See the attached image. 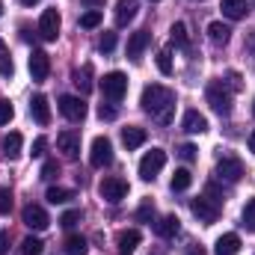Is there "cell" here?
<instances>
[{
	"label": "cell",
	"mask_w": 255,
	"mask_h": 255,
	"mask_svg": "<svg viewBox=\"0 0 255 255\" xmlns=\"http://www.w3.org/2000/svg\"><path fill=\"white\" fill-rule=\"evenodd\" d=\"M151 255H166V253H163V250H157V253H151Z\"/></svg>",
	"instance_id": "obj_51"
},
{
	"label": "cell",
	"mask_w": 255,
	"mask_h": 255,
	"mask_svg": "<svg viewBox=\"0 0 255 255\" xmlns=\"http://www.w3.org/2000/svg\"><path fill=\"white\" fill-rule=\"evenodd\" d=\"M57 148L63 151L68 160H77V154H80V136H77L74 130H63V133L57 136Z\"/></svg>",
	"instance_id": "obj_14"
},
{
	"label": "cell",
	"mask_w": 255,
	"mask_h": 255,
	"mask_svg": "<svg viewBox=\"0 0 255 255\" xmlns=\"http://www.w3.org/2000/svg\"><path fill=\"white\" fill-rule=\"evenodd\" d=\"M193 184V175H190V169H175V175H172V181H169V187H172V193H181V190H187Z\"/></svg>",
	"instance_id": "obj_28"
},
{
	"label": "cell",
	"mask_w": 255,
	"mask_h": 255,
	"mask_svg": "<svg viewBox=\"0 0 255 255\" xmlns=\"http://www.w3.org/2000/svg\"><path fill=\"white\" fill-rule=\"evenodd\" d=\"M247 48H250V51L255 54V33H250V42H247Z\"/></svg>",
	"instance_id": "obj_48"
},
{
	"label": "cell",
	"mask_w": 255,
	"mask_h": 255,
	"mask_svg": "<svg viewBox=\"0 0 255 255\" xmlns=\"http://www.w3.org/2000/svg\"><path fill=\"white\" fill-rule=\"evenodd\" d=\"M139 104H142L145 113H151V119H157L160 125H169L172 107H175V95H172V89H166V86H160V83H151V86L142 89Z\"/></svg>",
	"instance_id": "obj_1"
},
{
	"label": "cell",
	"mask_w": 255,
	"mask_h": 255,
	"mask_svg": "<svg viewBox=\"0 0 255 255\" xmlns=\"http://www.w3.org/2000/svg\"><path fill=\"white\" fill-rule=\"evenodd\" d=\"M45 148H48V139H45V136H39V139L33 142V151H30V154H33V157H42V154H45Z\"/></svg>",
	"instance_id": "obj_43"
},
{
	"label": "cell",
	"mask_w": 255,
	"mask_h": 255,
	"mask_svg": "<svg viewBox=\"0 0 255 255\" xmlns=\"http://www.w3.org/2000/svg\"><path fill=\"white\" fill-rule=\"evenodd\" d=\"M45 199H48L51 205H65V202H71V199H74V190H68V187H51Z\"/></svg>",
	"instance_id": "obj_29"
},
{
	"label": "cell",
	"mask_w": 255,
	"mask_h": 255,
	"mask_svg": "<svg viewBox=\"0 0 255 255\" xmlns=\"http://www.w3.org/2000/svg\"><path fill=\"white\" fill-rule=\"evenodd\" d=\"M154 3H157V0H154Z\"/></svg>",
	"instance_id": "obj_54"
},
{
	"label": "cell",
	"mask_w": 255,
	"mask_h": 255,
	"mask_svg": "<svg viewBox=\"0 0 255 255\" xmlns=\"http://www.w3.org/2000/svg\"><path fill=\"white\" fill-rule=\"evenodd\" d=\"M181 128H184L187 133H205V130H208V119H205L199 110H187L184 119H181Z\"/></svg>",
	"instance_id": "obj_19"
},
{
	"label": "cell",
	"mask_w": 255,
	"mask_h": 255,
	"mask_svg": "<svg viewBox=\"0 0 255 255\" xmlns=\"http://www.w3.org/2000/svg\"><path fill=\"white\" fill-rule=\"evenodd\" d=\"M42 250H45V244L39 238H24L21 241V255H42Z\"/></svg>",
	"instance_id": "obj_31"
},
{
	"label": "cell",
	"mask_w": 255,
	"mask_h": 255,
	"mask_svg": "<svg viewBox=\"0 0 255 255\" xmlns=\"http://www.w3.org/2000/svg\"><path fill=\"white\" fill-rule=\"evenodd\" d=\"M30 116H33L39 125H48V122H51V107H48V98H45V95H33V101H30Z\"/></svg>",
	"instance_id": "obj_17"
},
{
	"label": "cell",
	"mask_w": 255,
	"mask_h": 255,
	"mask_svg": "<svg viewBox=\"0 0 255 255\" xmlns=\"http://www.w3.org/2000/svg\"><path fill=\"white\" fill-rule=\"evenodd\" d=\"M169 39H172V45L175 48H190V36H187V24H172V30H169Z\"/></svg>",
	"instance_id": "obj_27"
},
{
	"label": "cell",
	"mask_w": 255,
	"mask_h": 255,
	"mask_svg": "<svg viewBox=\"0 0 255 255\" xmlns=\"http://www.w3.org/2000/svg\"><path fill=\"white\" fill-rule=\"evenodd\" d=\"M178 157H181V160H187V163H190V160H196V145L184 142V145L178 148Z\"/></svg>",
	"instance_id": "obj_42"
},
{
	"label": "cell",
	"mask_w": 255,
	"mask_h": 255,
	"mask_svg": "<svg viewBox=\"0 0 255 255\" xmlns=\"http://www.w3.org/2000/svg\"><path fill=\"white\" fill-rule=\"evenodd\" d=\"M12 211V190L9 187H0V214L6 217Z\"/></svg>",
	"instance_id": "obj_38"
},
{
	"label": "cell",
	"mask_w": 255,
	"mask_h": 255,
	"mask_svg": "<svg viewBox=\"0 0 255 255\" xmlns=\"http://www.w3.org/2000/svg\"><path fill=\"white\" fill-rule=\"evenodd\" d=\"M244 226H247L250 232H255V199H250L247 208H244Z\"/></svg>",
	"instance_id": "obj_35"
},
{
	"label": "cell",
	"mask_w": 255,
	"mask_h": 255,
	"mask_svg": "<svg viewBox=\"0 0 255 255\" xmlns=\"http://www.w3.org/2000/svg\"><path fill=\"white\" fill-rule=\"evenodd\" d=\"M77 223H80V211H65L63 217H60V226L63 229H74Z\"/></svg>",
	"instance_id": "obj_39"
},
{
	"label": "cell",
	"mask_w": 255,
	"mask_h": 255,
	"mask_svg": "<svg viewBox=\"0 0 255 255\" xmlns=\"http://www.w3.org/2000/svg\"><path fill=\"white\" fill-rule=\"evenodd\" d=\"M0 77H12V60H9L6 42H0Z\"/></svg>",
	"instance_id": "obj_32"
},
{
	"label": "cell",
	"mask_w": 255,
	"mask_h": 255,
	"mask_svg": "<svg viewBox=\"0 0 255 255\" xmlns=\"http://www.w3.org/2000/svg\"><path fill=\"white\" fill-rule=\"evenodd\" d=\"M190 211H193V217H196L199 223H205V226H211V223H217V220H220V205H217L214 199H208V196L193 199Z\"/></svg>",
	"instance_id": "obj_6"
},
{
	"label": "cell",
	"mask_w": 255,
	"mask_h": 255,
	"mask_svg": "<svg viewBox=\"0 0 255 255\" xmlns=\"http://www.w3.org/2000/svg\"><path fill=\"white\" fill-rule=\"evenodd\" d=\"M98 116H101L104 122H113V119L119 116V110H116L113 104H101V107H98Z\"/></svg>",
	"instance_id": "obj_40"
},
{
	"label": "cell",
	"mask_w": 255,
	"mask_h": 255,
	"mask_svg": "<svg viewBox=\"0 0 255 255\" xmlns=\"http://www.w3.org/2000/svg\"><path fill=\"white\" fill-rule=\"evenodd\" d=\"M89 163L95 169H104L113 163V142L107 136H95L92 139V151H89Z\"/></svg>",
	"instance_id": "obj_7"
},
{
	"label": "cell",
	"mask_w": 255,
	"mask_h": 255,
	"mask_svg": "<svg viewBox=\"0 0 255 255\" xmlns=\"http://www.w3.org/2000/svg\"><path fill=\"white\" fill-rule=\"evenodd\" d=\"M139 241H142L139 229H122V232H119V238H116L119 255H133V250L139 247Z\"/></svg>",
	"instance_id": "obj_15"
},
{
	"label": "cell",
	"mask_w": 255,
	"mask_h": 255,
	"mask_svg": "<svg viewBox=\"0 0 255 255\" xmlns=\"http://www.w3.org/2000/svg\"><path fill=\"white\" fill-rule=\"evenodd\" d=\"M214 253H217V255H238V253H241V235L229 232V235L217 238V244H214Z\"/></svg>",
	"instance_id": "obj_16"
},
{
	"label": "cell",
	"mask_w": 255,
	"mask_h": 255,
	"mask_svg": "<svg viewBox=\"0 0 255 255\" xmlns=\"http://www.w3.org/2000/svg\"><path fill=\"white\" fill-rule=\"evenodd\" d=\"M101 18H104L101 9H89V12L80 15V27H83V30H95V27L101 24Z\"/></svg>",
	"instance_id": "obj_30"
},
{
	"label": "cell",
	"mask_w": 255,
	"mask_h": 255,
	"mask_svg": "<svg viewBox=\"0 0 255 255\" xmlns=\"http://www.w3.org/2000/svg\"><path fill=\"white\" fill-rule=\"evenodd\" d=\"M60 113H63L68 122H83L86 119V104L77 95H63L60 98Z\"/></svg>",
	"instance_id": "obj_11"
},
{
	"label": "cell",
	"mask_w": 255,
	"mask_h": 255,
	"mask_svg": "<svg viewBox=\"0 0 255 255\" xmlns=\"http://www.w3.org/2000/svg\"><path fill=\"white\" fill-rule=\"evenodd\" d=\"M220 9H223V15H226V18L241 21V18H247L250 3H247V0H220Z\"/></svg>",
	"instance_id": "obj_20"
},
{
	"label": "cell",
	"mask_w": 255,
	"mask_h": 255,
	"mask_svg": "<svg viewBox=\"0 0 255 255\" xmlns=\"http://www.w3.org/2000/svg\"><path fill=\"white\" fill-rule=\"evenodd\" d=\"M247 145H250V151H253V154H255V130H253V133H250V139H247Z\"/></svg>",
	"instance_id": "obj_47"
},
{
	"label": "cell",
	"mask_w": 255,
	"mask_h": 255,
	"mask_svg": "<svg viewBox=\"0 0 255 255\" xmlns=\"http://www.w3.org/2000/svg\"><path fill=\"white\" fill-rule=\"evenodd\" d=\"M98 196H101L104 202H110V205H119L128 196V184L122 178H116V175H107V178L98 184Z\"/></svg>",
	"instance_id": "obj_8"
},
{
	"label": "cell",
	"mask_w": 255,
	"mask_h": 255,
	"mask_svg": "<svg viewBox=\"0 0 255 255\" xmlns=\"http://www.w3.org/2000/svg\"><path fill=\"white\" fill-rule=\"evenodd\" d=\"M21 220H24V226H27V229H33V232H45V229L51 226L48 211H45L42 205H27V208H24V214H21Z\"/></svg>",
	"instance_id": "obj_10"
},
{
	"label": "cell",
	"mask_w": 255,
	"mask_h": 255,
	"mask_svg": "<svg viewBox=\"0 0 255 255\" xmlns=\"http://www.w3.org/2000/svg\"><path fill=\"white\" fill-rule=\"evenodd\" d=\"M63 253H65V255H86V253H89V244H86V238H80V235H71V238H65Z\"/></svg>",
	"instance_id": "obj_26"
},
{
	"label": "cell",
	"mask_w": 255,
	"mask_h": 255,
	"mask_svg": "<svg viewBox=\"0 0 255 255\" xmlns=\"http://www.w3.org/2000/svg\"><path fill=\"white\" fill-rule=\"evenodd\" d=\"M151 217H154V205H151V202H145V205L136 211V220H151Z\"/></svg>",
	"instance_id": "obj_44"
},
{
	"label": "cell",
	"mask_w": 255,
	"mask_h": 255,
	"mask_svg": "<svg viewBox=\"0 0 255 255\" xmlns=\"http://www.w3.org/2000/svg\"><path fill=\"white\" fill-rule=\"evenodd\" d=\"M208 39H211L214 45H226V42L232 39V27L223 24V21H211V24H208Z\"/></svg>",
	"instance_id": "obj_22"
},
{
	"label": "cell",
	"mask_w": 255,
	"mask_h": 255,
	"mask_svg": "<svg viewBox=\"0 0 255 255\" xmlns=\"http://www.w3.org/2000/svg\"><path fill=\"white\" fill-rule=\"evenodd\" d=\"M12 116H15V110H12V104L3 98V101H0V125H9Z\"/></svg>",
	"instance_id": "obj_41"
},
{
	"label": "cell",
	"mask_w": 255,
	"mask_h": 255,
	"mask_svg": "<svg viewBox=\"0 0 255 255\" xmlns=\"http://www.w3.org/2000/svg\"><path fill=\"white\" fill-rule=\"evenodd\" d=\"M113 48H116V33L104 30V33H101V39H98V51H101V54H110Z\"/></svg>",
	"instance_id": "obj_33"
},
{
	"label": "cell",
	"mask_w": 255,
	"mask_h": 255,
	"mask_svg": "<svg viewBox=\"0 0 255 255\" xmlns=\"http://www.w3.org/2000/svg\"><path fill=\"white\" fill-rule=\"evenodd\" d=\"M21 3H24V6H33V3H39V0H21Z\"/></svg>",
	"instance_id": "obj_50"
},
{
	"label": "cell",
	"mask_w": 255,
	"mask_h": 255,
	"mask_svg": "<svg viewBox=\"0 0 255 255\" xmlns=\"http://www.w3.org/2000/svg\"><path fill=\"white\" fill-rule=\"evenodd\" d=\"M60 175V163L57 160H45V166H42V178L45 181H54Z\"/></svg>",
	"instance_id": "obj_37"
},
{
	"label": "cell",
	"mask_w": 255,
	"mask_h": 255,
	"mask_svg": "<svg viewBox=\"0 0 255 255\" xmlns=\"http://www.w3.org/2000/svg\"><path fill=\"white\" fill-rule=\"evenodd\" d=\"M74 86H77L83 95H86V92H92V86H95V83H92V65H89V63L74 71Z\"/></svg>",
	"instance_id": "obj_25"
},
{
	"label": "cell",
	"mask_w": 255,
	"mask_h": 255,
	"mask_svg": "<svg viewBox=\"0 0 255 255\" xmlns=\"http://www.w3.org/2000/svg\"><path fill=\"white\" fill-rule=\"evenodd\" d=\"M187 255H205V250H202V247H190V253Z\"/></svg>",
	"instance_id": "obj_49"
},
{
	"label": "cell",
	"mask_w": 255,
	"mask_h": 255,
	"mask_svg": "<svg viewBox=\"0 0 255 255\" xmlns=\"http://www.w3.org/2000/svg\"><path fill=\"white\" fill-rule=\"evenodd\" d=\"M21 148H24V136H21L18 130L6 133V139H3V154H6L9 160H15V157H21Z\"/></svg>",
	"instance_id": "obj_23"
},
{
	"label": "cell",
	"mask_w": 255,
	"mask_h": 255,
	"mask_svg": "<svg viewBox=\"0 0 255 255\" xmlns=\"http://www.w3.org/2000/svg\"><path fill=\"white\" fill-rule=\"evenodd\" d=\"M223 83H226V89H229V92H241V89H244V83H241V74H238V71H229Z\"/></svg>",
	"instance_id": "obj_36"
},
{
	"label": "cell",
	"mask_w": 255,
	"mask_h": 255,
	"mask_svg": "<svg viewBox=\"0 0 255 255\" xmlns=\"http://www.w3.org/2000/svg\"><path fill=\"white\" fill-rule=\"evenodd\" d=\"M178 229H181V220H178L175 214H166V217L154 226L157 238H175V235H178Z\"/></svg>",
	"instance_id": "obj_24"
},
{
	"label": "cell",
	"mask_w": 255,
	"mask_h": 255,
	"mask_svg": "<svg viewBox=\"0 0 255 255\" xmlns=\"http://www.w3.org/2000/svg\"><path fill=\"white\" fill-rule=\"evenodd\" d=\"M217 178L226 181V184H238L244 178V163L235 157V154H223L217 160Z\"/></svg>",
	"instance_id": "obj_5"
},
{
	"label": "cell",
	"mask_w": 255,
	"mask_h": 255,
	"mask_svg": "<svg viewBox=\"0 0 255 255\" xmlns=\"http://www.w3.org/2000/svg\"><path fill=\"white\" fill-rule=\"evenodd\" d=\"M136 9H139L136 0H119V3H116V24H119V27H128V24L136 18Z\"/></svg>",
	"instance_id": "obj_18"
},
{
	"label": "cell",
	"mask_w": 255,
	"mask_h": 255,
	"mask_svg": "<svg viewBox=\"0 0 255 255\" xmlns=\"http://www.w3.org/2000/svg\"><path fill=\"white\" fill-rule=\"evenodd\" d=\"M157 68H160V74H172V54L169 51L157 54Z\"/></svg>",
	"instance_id": "obj_34"
},
{
	"label": "cell",
	"mask_w": 255,
	"mask_h": 255,
	"mask_svg": "<svg viewBox=\"0 0 255 255\" xmlns=\"http://www.w3.org/2000/svg\"><path fill=\"white\" fill-rule=\"evenodd\" d=\"M163 166H166V151H163V148H151V151H145L142 160H139V178H142V181H151Z\"/></svg>",
	"instance_id": "obj_4"
},
{
	"label": "cell",
	"mask_w": 255,
	"mask_h": 255,
	"mask_svg": "<svg viewBox=\"0 0 255 255\" xmlns=\"http://www.w3.org/2000/svg\"><path fill=\"white\" fill-rule=\"evenodd\" d=\"M83 3H86L89 9H95V6H104V0H83Z\"/></svg>",
	"instance_id": "obj_46"
},
{
	"label": "cell",
	"mask_w": 255,
	"mask_h": 255,
	"mask_svg": "<svg viewBox=\"0 0 255 255\" xmlns=\"http://www.w3.org/2000/svg\"><path fill=\"white\" fill-rule=\"evenodd\" d=\"M30 74H33V80H48V74H51V57L45 54V51H33L30 54Z\"/></svg>",
	"instance_id": "obj_13"
},
{
	"label": "cell",
	"mask_w": 255,
	"mask_h": 255,
	"mask_svg": "<svg viewBox=\"0 0 255 255\" xmlns=\"http://www.w3.org/2000/svg\"><path fill=\"white\" fill-rule=\"evenodd\" d=\"M145 128H136V125H128L125 130H122V142H125L128 151H133V148H139L142 142H145Z\"/></svg>",
	"instance_id": "obj_21"
},
{
	"label": "cell",
	"mask_w": 255,
	"mask_h": 255,
	"mask_svg": "<svg viewBox=\"0 0 255 255\" xmlns=\"http://www.w3.org/2000/svg\"><path fill=\"white\" fill-rule=\"evenodd\" d=\"M253 113H255V104H253Z\"/></svg>",
	"instance_id": "obj_53"
},
{
	"label": "cell",
	"mask_w": 255,
	"mask_h": 255,
	"mask_svg": "<svg viewBox=\"0 0 255 255\" xmlns=\"http://www.w3.org/2000/svg\"><path fill=\"white\" fill-rule=\"evenodd\" d=\"M148 42H151V33H148V30L130 33V39H128V57H130L133 63H139V60H142V51L148 48Z\"/></svg>",
	"instance_id": "obj_12"
},
{
	"label": "cell",
	"mask_w": 255,
	"mask_h": 255,
	"mask_svg": "<svg viewBox=\"0 0 255 255\" xmlns=\"http://www.w3.org/2000/svg\"><path fill=\"white\" fill-rule=\"evenodd\" d=\"M205 98H208V104H211V110H214L217 116H229V113H232V92L226 89V83H223V80L208 83Z\"/></svg>",
	"instance_id": "obj_2"
},
{
	"label": "cell",
	"mask_w": 255,
	"mask_h": 255,
	"mask_svg": "<svg viewBox=\"0 0 255 255\" xmlns=\"http://www.w3.org/2000/svg\"><path fill=\"white\" fill-rule=\"evenodd\" d=\"M101 92H104L107 101L119 104V101L125 98V92H128V77L122 74V71H110V74H104V80H101Z\"/></svg>",
	"instance_id": "obj_3"
},
{
	"label": "cell",
	"mask_w": 255,
	"mask_h": 255,
	"mask_svg": "<svg viewBox=\"0 0 255 255\" xmlns=\"http://www.w3.org/2000/svg\"><path fill=\"white\" fill-rule=\"evenodd\" d=\"M60 24H63L60 12H57V9H45L42 18H39V36H42L45 42H57V36H60Z\"/></svg>",
	"instance_id": "obj_9"
},
{
	"label": "cell",
	"mask_w": 255,
	"mask_h": 255,
	"mask_svg": "<svg viewBox=\"0 0 255 255\" xmlns=\"http://www.w3.org/2000/svg\"><path fill=\"white\" fill-rule=\"evenodd\" d=\"M9 250V232H0V255H6Z\"/></svg>",
	"instance_id": "obj_45"
},
{
	"label": "cell",
	"mask_w": 255,
	"mask_h": 255,
	"mask_svg": "<svg viewBox=\"0 0 255 255\" xmlns=\"http://www.w3.org/2000/svg\"><path fill=\"white\" fill-rule=\"evenodd\" d=\"M0 15H3V0H0Z\"/></svg>",
	"instance_id": "obj_52"
}]
</instances>
